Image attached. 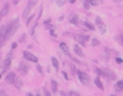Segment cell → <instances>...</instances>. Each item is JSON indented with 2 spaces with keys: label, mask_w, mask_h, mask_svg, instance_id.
<instances>
[{
  "label": "cell",
  "mask_w": 123,
  "mask_h": 96,
  "mask_svg": "<svg viewBox=\"0 0 123 96\" xmlns=\"http://www.w3.org/2000/svg\"><path fill=\"white\" fill-rule=\"evenodd\" d=\"M19 27H20L19 18H17V17L14 18V19H12L6 25V31H5V35H4V37H3L5 42H7L10 38H12L14 36V34L16 33V31L18 30Z\"/></svg>",
  "instance_id": "1"
},
{
  "label": "cell",
  "mask_w": 123,
  "mask_h": 96,
  "mask_svg": "<svg viewBox=\"0 0 123 96\" xmlns=\"http://www.w3.org/2000/svg\"><path fill=\"white\" fill-rule=\"evenodd\" d=\"M77 76H78L79 81H80L84 85H86V84H89L90 78H89V76H88L86 72H84V71H82V70H77Z\"/></svg>",
  "instance_id": "2"
},
{
  "label": "cell",
  "mask_w": 123,
  "mask_h": 96,
  "mask_svg": "<svg viewBox=\"0 0 123 96\" xmlns=\"http://www.w3.org/2000/svg\"><path fill=\"white\" fill-rule=\"evenodd\" d=\"M36 5H37V1H28V2H27V5H26V7H25V9H24V11H23V13H22V16H23L24 19H26V18L28 17L29 12H31V10H32Z\"/></svg>",
  "instance_id": "3"
},
{
  "label": "cell",
  "mask_w": 123,
  "mask_h": 96,
  "mask_svg": "<svg viewBox=\"0 0 123 96\" xmlns=\"http://www.w3.org/2000/svg\"><path fill=\"white\" fill-rule=\"evenodd\" d=\"M102 77L106 78L108 81H113L115 79V74L109 68H104L102 69Z\"/></svg>",
  "instance_id": "4"
},
{
  "label": "cell",
  "mask_w": 123,
  "mask_h": 96,
  "mask_svg": "<svg viewBox=\"0 0 123 96\" xmlns=\"http://www.w3.org/2000/svg\"><path fill=\"white\" fill-rule=\"evenodd\" d=\"M11 55H12V54H8V56H7V58L4 60V61H3V67H2V72H1V75L2 74H4L9 68H10V66H11V64H12V57H11Z\"/></svg>",
  "instance_id": "5"
},
{
  "label": "cell",
  "mask_w": 123,
  "mask_h": 96,
  "mask_svg": "<svg viewBox=\"0 0 123 96\" xmlns=\"http://www.w3.org/2000/svg\"><path fill=\"white\" fill-rule=\"evenodd\" d=\"M95 23H96V25L98 26V28H99V30H100V33H101L102 35H104V34L106 33V31H107V27H106V25L104 24V22H103V20H102V18H101L100 16H96V17H95Z\"/></svg>",
  "instance_id": "6"
},
{
  "label": "cell",
  "mask_w": 123,
  "mask_h": 96,
  "mask_svg": "<svg viewBox=\"0 0 123 96\" xmlns=\"http://www.w3.org/2000/svg\"><path fill=\"white\" fill-rule=\"evenodd\" d=\"M23 57H24L25 60H29V61H31V62H36V63H37V62L38 61L37 58L35 55H33L32 53L28 52V51H23Z\"/></svg>",
  "instance_id": "7"
},
{
  "label": "cell",
  "mask_w": 123,
  "mask_h": 96,
  "mask_svg": "<svg viewBox=\"0 0 123 96\" xmlns=\"http://www.w3.org/2000/svg\"><path fill=\"white\" fill-rule=\"evenodd\" d=\"M17 70H18V72L21 75H26L27 72H28V70H29V66L24 61H21L20 64H19V66H18V68H17Z\"/></svg>",
  "instance_id": "8"
},
{
  "label": "cell",
  "mask_w": 123,
  "mask_h": 96,
  "mask_svg": "<svg viewBox=\"0 0 123 96\" xmlns=\"http://www.w3.org/2000/svg\"><path fill=\"white\" fill-rule=\"evenodd\" d=\"M15 77H16V75H15L14 72H9L7 74V76H6V82L8 84H13Z\"/></svg>",
  "instance_id": "9"
},
{
  "label": "cell",
  "mask_w": 123,
  "mask_h": 96,
  "mask_svg": "<svg viewBox=\"0 0 123 96\" xmlns=\"http://www.w3.org/2000/svg\"><path fill=\"white\" fill-rule=\"evenodd\" d=\"M9 11H10V4H9V3H5L4 6L2 7V9L0 10V14H1V16H2V17L6 16V15L8 14Z\"/></svg>",
  "instance_id": "10"
},
{
  "label": "cell",
  "mask_w": 123,
  "mask_h": 96,
  "mask_svg": "<svg viewBox=\"0 0 123 96\" xmlns=\"http://www.w3.org/2000/svg\"><path fill=\"white\" fill-rule=\"evenodd\" d=\"M69 22L75 26H78V22H79V17L76 13H71L69 16Z\"/></svg>",
  "instance_id": "11"
},
{
  "label": "cell",
  "mask_w": 123,
  "mask_h": 96,
  "mask_svg": "<svg viewBox=\"0 0 123 96\" xmlns=\"http://www.w3.org/2000/svg\"><path fill=\"white\" fill-rule=\"evenodd\" d=\"M74 38H75V40H76L78 43H80L82 46H85V45H86V40H85V37H84L83 35H74Z\"/></svg>",
  "instance_id": "12"
},
{
  "label": "cell",
  "mask_w": 123,
  "mask_h": 96,
  "mask_svg": "<svg viewBox=\"0 0 123 96\" xmlns=\"http://www.w3.org/2000/svg\"><path fill=\"white\" fill-rule=\"evenodd\" d=\"M60 48H61V50L62 51V53H63L64 55H66V56H69V55H70V53H69V48H68V46L66 45V43L61 42V43H60Z\"/></svg>",
  "instance_id": "13"
},
{
  "label": "cell",
  "mask_w": 123,
  "mask_h": 96,
  "mask_svg": "<svg viewBox=\"0 0 123 96\" xmlns=\"http://www.w3.org/2000/svg\"><path fill=\"white\" fill-rule=\"evenodd\" d=\"M73 50H74V52H75V54L77 55V56H79V57H85V55H84V53H83V51H82V49H81V47L79 46V45H74L73 46Z\"/></svg>",
  "instance_id": "14"
},
{
  "label": "cell",
  "mask_w": 123,
  "mask_h": 96,
  "mask_svg": "<svg viewBox=\"0 0 123 96\" xmlns=\"http://www.w3.org/2000/svg\"><path fill=\"white\" fill-rule=\"evenodd\" d=\"M13 85L16 87V88H21L22 87V85H23V82H22V80H21V78H19L18 76H16L15 77V80H14V83H13Z\"/></svg>",
  "instance_id": "15"
},
{
  "label": "cell",
  "mask_w": 123,
  "mask_h": 96,
  "mask_svg": "<svg viewBox=\"0 0 123 96\" xmlns=\"http://www.w3.org/2000/svg\"><path fill=\"white\" fill-rule=\"evenodd\" d=\"M114 89H115L117 92H122V91H123V80H120V81H118V82L115 84Z\"/></svg>",
  "instance_id": "16"
},
{
  "label": "cell",
  "mask_w": 123,
  "mask_h": 96,
  "mask_svg": "<svg viewBox=\"0 0 123 96\" xmlns=\"http://www.w3.org/2000/svg\"><path fill=\"white\" fill-rule=\"evenodd\" d=\"M94 84H95V85H96L98 88H100L101 90H104L103 84H102V82L100 81V78H99V77H97V78L94 79Z\"/></svg>",
  "instance_id": "17"
},
{
  "label": "cell",
  "mask_w": 123,
  "mask_h": 96,
  "mask_svg": "<svg viewBox=\"0 0 123 96\" xmlns=\"http://www.w3.org/2000/svg\"><path fill=\"white\" fill-rule=\"evenodd\" d=\"M51 87H52V90H53L54 93L58 92V83H57V81L51 80Z\"/></svg>",
  "instance_id": "18"
},
{
  "label": "cell",
  "mask_w": 123,
  "mask_h": 96,
  "mask_svg": "<svg viewBox=\"0 0 123 96\" xmlns=\"http://www.w3.org/2000/svg\"><path fill=\"white\" fill-rule=\"evenodd\" d=\"M51 61H52V64L55 67L56 71H59V61H58V60L55 57H52L51 58Z\"/></svg>",
  "instance_id": "19"
},
{
  "label": "cell",
  "mask_w": 123,
  "mask_h": 96,
  "mask_svg": "<svg viewBox=\"0 0 123 96\" xmlns=\"http://www.w3.org/2000/svg\"><path fill=\"white\" fill-rule=\"evenodd\" d=\"M84 25H85L88 30H90V31H95V27H94V25L91 24L90 22H88V21H84Z\"/></svg>",
  "instance_id": "20"
},
{
  "label": "cell",
  "mask_w": 123,
  "mask_h": 96,
  "mask_svg": "<svg viewBox=\"0 0 123 96\" xmlns=\"http://www.w3.org/2000/svg\"><path fill=\"white\" fill-rule=\"evenodd\" d=\"M5 31H6V25H3L0 27V40L4 37V35H5Z\"/></svg>",
  "instance_id": "21"
},
{
  "label": "cell",
  "mask_w": 123,
  "mask_h": 96,
  "mask_svg": "<svg viewBox=\"0 0 123 96\" xmlns=\"http://www.w3.org/2000/svg\"><path fill=\"white\" fill-rule=\"evenodd\" d=\"M69 66H70L71 75H72V76H75V74L77 73V70H76V66H75L73 63H70V64H69Z\"/></svg>",
  "instance_id": "22"
},
{
  "label": "cell",
  "mask_w": 123,
  "mask_h": 96,
  "mask_svg": "<svg viewBox=\"0 0 123 96\" xmlns=\"http://www.w3.org/2000/svg\"><path fill=\"white\" fill-rule=\"evenodd\" d=\"M83 6L86 10H88L89 7H90V4H89V1L88 0H86V1H83Z\"/></svg>",
  "instance_id": "23"
},
{
  "label": "cell",
  "mask_w": 123,
  "mask_h": 96,
  "mask_svg": "<svg viewBox=\"0 0 123 96\" xmlns=\"http://www.w3.org/2000/svg\"><path fill=\"white\" fill-rule=\"evenodd\" d=\"M100 44V42H99V40L97 39V38H92V41H91V46H97V45H99Z\"/></svg>",
  "instance_id": "24"
},
{
  "label": "cell",
  "mask_w": 123,
  "mask_h": 96,
  "mask_svg": "<svg viewBox=\"0 0 123 96\" xmlns=\"http://www.w3.org/2000/svg\"><path fill=\"white\" fill-rule=\"evenodd\" d=\"M43 26H44L45 29H50V30H52L54 28V26L51 23H43Z\"/></svg>",
  "instance_id": "25"
},
{
  "label": "cell",
  "mask_w": 123,
  "mask_h": 96,
  "mask_svg": "<svg viewBox=\"0 0 123 96\" xmlns=\"http://www.w3.org/2000/svg\"><path fill=\"white\" fill-rule=\"evenodd\" d=\"M68 57H69V58H70V59H71V60H74V61H75V62H77V63H78V64H82V65H86V64H84V63H82V62H81V61H80V60H77V59H76V58H74V57H72V56H71V55H69V56H68Z\"/></svg>",
  "instance_id": "26"
},
{
  "label": "cell",
  "mask_w": 123,
  "mask_h": 96,
  "mask_svg": "<svg viewBox=\"0 0 123 96\" xmlns=\"http://www.w3.org/2000/svg\"><path fill=\"white\" fill-rule=\"evenodd\" d=\"M68 96H80V94H79V93H77L76 91L71 90V91H69V92H68Z\"/></svg>",
  "instance_id": "27"
},
{
  "label": "cell",
  "mask_w": 123,
  "mask_h": 96,
  "mask_svg": "<svg viewBox=\"0 0 123 96\" xmlns=\"http://www.w3.org/2000/svg\"><path fill=\"white\" fill-rule=\"evenodd\" d=\"M42 90H43V96H51V94H50L49 91L46 89V87H43Z\"/></svg>",
  "instance_id": "28"
},
{
  "label": "cell",
  "mask_w": 123,
  "mask_h": 96,
  "mask_svg": "<svg viewBox=\"0 0 123 96\" xmlns=\"http://www.w3.org/2000/svg\"><path fill=\"white\" fill-rule=\"evenodd\" d=\"M34 16H35V14H32L31 16H29V17H28V19H27V21H26V25H27V26L30 24V22L32 21V19L34 18Z\"/></svg>",
  "instance_id": "29"
},
{
  "label": "cell",
  "mask_w": 123,
  "mask_h": 96,
  "mask_svg": "<svg viewBox=\"0 0 123 96\" xmlns=\"http://www.w3.org/2000/svg\"><path fill=\"white\" fill-rule=\"evenodd\" d=\"M88 1H89V4L92 5V6H97V5L99 4V2L96 1V0H93V1H92V0H88Z\"/></svg>",
  "instance_id": "30"
},
{
  "label": "cell",
  "mask_w": 123,
  "mask_h": 96,
  "mask_svg": "<svg viewBox=\"0 0 123 96\" xmlns=\"http://www.w3.org/2000/svg\"><path fill=\"white\" fill-rule=\"evenodd\" d=\"M25 40H26V34H23L19 38V42H24Z\"/></svg>",
  "instance_id": "31"
},
{
  "label": "cell",
  "mask_w": 123,
  "mask_h": 96,
  "mask_svg": "<svg viewBox=\"0 0 123 96\" xmlns=\"http://www.w3.org/2000/svg\"><path fill=\"white\" fill-rule=\"evenodd\" d=\"M64 3H65V1H61V0H57V1H56V4H57L59 7L64 5Z\"/></svg>",
  "instance_id": "32"
},
{
  "label": "cell",
  "mask_w": 123,
  "mask_h": 96,
  "mask_svg": "<svg viewBox=\"0 0 123 96\" xmlns=\"http://www.w3.org/2000/svg\"><path fill=\"white\" fill-rule=\"evenodd\" d=\"M49 33H50V35H51L52 36H54V37H57V35H56V33H55V30H54V29L50 30V31H49Z\"/></svg>",
  "instance_id": "33"
},
{
  "label": "cell",
  "mask_w": 123,
  "mask_h": 96,
  "mask_svg": "<svg viewBox=\"0 0 123 96\" xmlns=\"http://www.w3.org/2000/svg\"><path fill=\"white\" fill-rule=\"evenodd\" d=\"M37 69L38 70V72H39V73H41V74H42V67L40 66V64L37 63Z\"/></svg>",
  "instance_id": "34"
},
{
  "label": "cell",
  "mask_w": 123,
  "mask_h": 96,
  "mask_svg": "<svg viewBox=\"0 0 123 96\" xmlns=\"http://www.w3.org/2000/svg\"><path fill=\"white\" fill-rule=\"evenodd\" d=\"M95 71H96V73L98 74V75H100V76H102V69H100V68H95Z\"/></svg>",
  "instance_id": "35"
},
{
  "label": "cell",
  "mask_w": 123,
  "mask_h": 96,
  "mask_svg": "<svg viewBox=\"0 0 123 96\" xmlns=\"http://www.w3.org/2000/svg\"><path fill=\"white\" fill-rule=\"evenodd\" d=\"M115 61H116L117 63H119V64H120V63H122V62H123V60H122V59H120V58H115Z\"/></svg>",
  "instance_id": "36"
},
{
  "label": "cell",
  "mask_w": 123,
  "mask_h": 96,
  "mask_svg": "<svg viewBox=\"0 0 123 96\" xmlns=\"http://www.w3.org/2000/svg\"><path fill=\"white\" fill-rule=\"evenodd\" d=\"M62 75H63V77H64V79H65V80L67 81V80H68L69 78H68V75L66 74V72H65V71H62Z\"/></svg>",
  "instance_id": "37"
},
{
  "label": "cell",
  "mask_w": 123,
  "mask_h": 96,
  "mask_svg": "<svg viewBox=\"0 0 123 96\" xmlns=\"http://www.w3.org/2000/svg\"><path fill=\"white\" fill-rule=\"evenodd\" d=\"M16 46H17V43H16V42H12V49H15Z\"/></svg>",
  "instance_id": "38"
},
{
  "label": "cell",
  "mask_w": 123,
  "mask_h": 96,
  "mask_svg": "<svg viewBox=\"0 0 123 96\" xmlns=\"http://www.w3.org/2000/svg\"><path fill=\"white\" fill-rule=\"evenodd\" d=\"M0 96H8V94L5 91H0Z\"/></svg>",
  "instance_id": "39"
},
{
  "label": "cell",
  "mask_w": 123,
  "mask_h": 96,
  "mask_svg": "<svg viewBox=\"0 0 123 96\" xmlns=\"http://www.w3.org/2000/svg\"><path fill=\"white\" fill-rule=\"evenodd\" d=\"M61 95H62V96H68V94H66L64 91H61Z\"/></svg>",
  "instance_id": "40"
},
{
  "label": "cell",
  "mask_w": 123,
  "mask_h": 96,
  "mask_svg": "<svg viewBox=\"0 0 123 96\" xmlns=\"http://www.w3.org/2000/svg\"><path fill=\"white\" fill-rule=\"evenodd\" d=\"M84 37H85V40H86V41H87V40H88V38H89V36H84Z\"/></svg>",
  "instance_id": "41"
},
{
  "label": "cell",
  "mask_w": 123,
  "mask_h": 96,
  "mask_svg": "<svg viewBox=\"0 0 123 96\" xmlns=\"http://www.w3.org/2000/svg\"><path fill=\"white\" fill-rule=\"evenodd\" d=\"M50 22H51V19L49 18V19H47V20H45V21H44L43 23H50Z\"/></svg>",
  "instance_id": "42"
},
{
  "label": "cell",
  "mask_w": 123,
  "mask_h": 96,
  "mask_svg": "<svg viewBox=\"0 0 123 96\" xmlns=\"http://www.w3.org/2000/svg\"><path fill=\"white\" fill-rule=\"evenodd\" d=\"M26 96H33V94L30 93V92H28V93H26Z\"/></svg>",
  "instance_id": "43"
},
{
  "label": "cell",
  "mask_w": 123,
  "mask_h": 96,
  "mask_svg": "<svg viewBox=\"0 0 123 96\" xmlns=\"http://www.w3.org/2000/svg\"><path fill=\"white\" fill-rule=\"evenodd\" d=\"M62 19H63V15H62V16H61V17L59 18V21H61V20H62Z\"/></svg>",
  "instance_id": "44"
},
{
  "label": "cell",
  "mask_w": 123,
  "mask_h": 96,
  "mask_svg": "<svg viewBox=\"0 0 123 96\" xmlns=\"http://www.w3.org/2000/svg\"><path fill=\"white\" fill-rule=\"evenodd\" d=\"M69 2H70V3H71V4H73V3H75V0H70V1H69Z\"/></svg>",
  "instance_id": "45"
},
{
  "label": "cell",
  "mask_w": 123,
  "mask_h": 96,
  "mask_svg": "<svg viewBox=\"0 0 123 96\" xmlns=\"http://www.w3.org/2000/svg\"><path fill=\"white\" fill-rule=\"evenodd\" d=\"M17 3H18V1H16V0H15V1H13V4H14V5H16Z\"/></svg>",
  "instance_id": "46"
},
{
  "label": "cell",
  "mask_w": 123,
  "mask_h": 96,
  "mask_svg": "<svg viewBox=\"0 0 123 96\" xmlns=\"http://www.w3.org/2000/svg\"><path fill=\"white\" fill-rule=\"evenodd\" d=\"M121 41H122V44H123V36H121Z\"/></svg>",
  "instance_id": "47"
},
{
  "label": "cell",
  "mask_w": 123,
  "mask_h": 96,
  "mask_svg": "<svg viewBox=\"0 0 123 96\" xmlns=\"http://www.w3.org/2000/svg\"><path fill=\"white\" fill-rule=\"evenodd\" d=\"M2 18H3V17H2V16H1V14H0V21H1V19H2Z\"/></svg>",
  "instance_id": "48"
},
{
  "label": "cell",
  "mask_w": 123,
  "mask_h": 96,
  "mask_svg": "<svg viewBox=\"0 0 123 96\" xmlns=\"http://www.w3.org/2000/svg\"><path fill=\"white\" fill-rule=\"evenodd\" d=\"M110 96H115V95H110Z\"/></svg>",
  "instance_id": "49"
},
{
  "label": "cell",
  "mask_w": 123,
  "mask_h": 96,
  "mask_svg": "<svg viewBox=\"0 0 123 96\" xmlns=\"http://www.w3.org/2000/svg\"><path fill=\"white\" fill-rule=\"evenodd\" d=\"M0 79H1V74H0Z\"/></svg>",
  "instance_id": "50"
}]
</instances>
